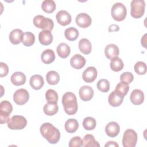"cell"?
<instances>
[{
    "instance_id": "6da1fadb",
    "label": "cell",
    "mask_w": 147,
    "mask_h": 147,
    "mask_svg": "<svg viewBox=\"0 0 147 147\" xmlns=\"http://www.w3.org/2000/svg\"><path fill=\"white\" fill-rule=\"evenodd\" d=\"M40 130L42 137L50 144H56L60 140V133L59 130L51 123L46 122L42 124Z\"/></svg>"
},
{
    "instance_id": "7a4b0ae2",
    "label": "cell",
    "mask_w": 147,
    "mask_h": 147,
    "mask_svg": "<svg viewBox=\"0 0 147 147\" xmlns=\"http://www.w3.org/2000/svg\"><path fill=\"white\" fill-rule=\"evenodd\" d=\"M62 103L67 114L74 115L77 112L78 105L76 97L72 92H67L63 95Z\"/></svg>"
},
{
    "instance_id": "3957f363",
    "label": "cell",
    "mask_w": 147,
    "mask_h": 147,
    "mask_svg": "<svg viewBox=\"0 0 147 147\" xmlns=\"http://www.w3.org/2000/svg\"><path fill=\"white\" fill-rule=\"evenodd\" d=\"M33 22L36 27L50 32L52 30L54 26L52 20L49 18H46L42 15H37L35 16L33 20Z\"/></svg>"
},
{
    "instance_id": "277c9868",
    "label": "cell",
    "mask_w": 147,
    "mask_h": 147,
    "mask_svg": "<svg viewBox=\"0 0 147 147\" xmlns=\"http://www.w3.org/2000/svg\"><path fill=\"white\" fill-rule=\"evenodd\" d=\"M111 16L114 20L117 21H121L125 20L126 14L127 10L125 6L120 2L115 3L111 10Z\"/></svg>"
},
{
    "instance_id": "5b68a950",
    "label": "cell",
    "mask_w": 147,
    "mask_h": 147,
    "mask_svg": "<svg viewBox=\"0 0 147 147\" xmlns=\"http://www.w3.org/2000/svg\"><path fill=\"white\" fill-rule=\"evenodd\" d=\"M130 14L134 18H141L144 14L145 3L144 0H133L130 3Z\"/></svg>"
},
{
    "instance_id": "8992f818",
    "label": "cell",
    "mask_w": 147,
    "mask_h": 147,
    "mask_svg": "<svg viewBox=\"0 0 147 147\" xmlns=\"http://www.w3.org/2000/svg\"><path fill=\"white\" fill-rule=\"evenodd\" d=\"M13 106L7 100H3L0 103V123L3 124L10 119V114L12 112Z\"/></svg>"
},
{
    "instance_id": "52a82bcc",
    "label": "cell",
    "mask_w": 147,
    "mask_h": 147,
    "mask_svg": "<svg viewBox=\"0 0 147 147\" xmlns=\"http://www.w3.org/2000/svg\"><path fill=\"white\" fill-rule=\"evenodd\" d=\"M137 141V134L133 129H127L123 133L122 145L124 147H134Z\"/></svg>"
},
{
    "instance_id": "ba28073f",
    "label": "cell",
    "mask_w": 147,
    "mask_h": 147,
    "mask_svg": "<svg viewBox=\"0 0 147 147\" xmlns=\"http://www.w3.org/2000/svg\"><path fill=\"white\" fill-rule=\"evenodd\" d=\"M7 123V127L11 130H21L26 126L27 121L23 116L13 115Z\"/></svg>"
},
{
    "instance_id": "9c48e42d",
    "label": "cell",
    "mask_w": 147,
    "mask_h": 147,
    "mask_svg": "<svg viewBox=\"0 0 147 147\" xmlns=\"http://www.w3.org/2000/svg\"><path fill=\"white\" fill-rule=\"evenodd\" d=\"M29 94L28 91L24 88L17 90L13 95L14 102L18 105L25 104L29 100Z\"/></svg>"
},
{
    "instance_id": "30bf717a",
    "label": "cell",
    "mask_w": 147,
    "mask_h": 147,
    "mask_svg": "<svg viewBox=\"0 0 147 147\" xmlns=\"http://www.w3.org/2000/svg\"><path fill=\"white\" fill-rule=\"evenodd\" d=\"M76 24L82 28L88 27L91 24V18L87 13H79L75 18Z\"/></svg>"
},
{
    "instance_id": "8fae6325",
    "label": "cell",
    "mask_w": 147,
    "mask_h": 147,
    "mask_svg": "<svg viewBox=\"0 0 147 147\" xmlns=\"http://www.w3.org/2000/svg\"><path fill=\"white\" fill-rule=\"evenodd\" d=\"M97 70L94 67H89L87 68L82 74L83 80L87 83L94 82L97 77Z\"/></svg>"
},
{
    "instance_id": "7c38bea8",
    "label": "cell",
    "mask_w": 147,
    "mask_h": 147,
    "mask_svg": "<svg viewBox=\"0 0 147 147\" xmlns=\"http://www.w3.org/2000/svg\"><path fill=\"white\" fill-rule=\"evenodd\" d=\"M79 96L83 101H88L91 100L94 95V90L89 86H83L79 89Z\"/></svg>"
},
{
    "instance_id": "4fadbf2b",
    "label": "cell",
    "mask_w": 147,
    "mask_h": 147,
    "mask_svg": "<svg viewBox=\"0 0 147 147\" xmlns=\"http://www.w3.org/2000/svg\"><path fill=\"white\" fill-rule=\"evenodd\" d=\"M56 18L57 22L62 26H66L71 22V16L66 10H60L58 11Z\"/></svg>"
},
{
    "instance_id": "5bb4252c",
    "label": "cell",
    "mask_w": 147,
    "mask_h": 147,
    "mask_svg": "<svg viewBox=\"0 0 147 147\" xmlns=\"http://www.w3.org/2000/svg\"><path fill=\"white\" fill-rule=\"evenodd\" d=\"M86 59L79 54H75L70 60L71 65L75 69H80L86 64Z\"/></svg>"
},
{
    "instance_id": "9a60e30c",
    "label": "cell",
    "mask_w": 147,
    "mask_h": 147,
    "mask_svg": "<svg viewBox=\"0 0 147 147\" xmlns=\"http://www.w3.org/2000/svg\"><path fill=\"white\" fill-rule=\"evenodd\" d=\"M131 102L134 105H140L144 100V94L141 90L135 89L132 91L130 96Z\"/></svg>"
},
{
    "instance_id": "2e32d148",
    "label": "cell",
    "mask_w": 147,
    "mask_h": 147,
    "mask_svg": "<svg viewBox=\"0 0 147 147\" xmlns=\"http://www.w3.org/2000/svg\"><path fill=\"white\" fill-rule=\"evenodd\" d=\"M119 125L114 121L108 123L105 127V132L106 134L110 137H116L119 134Z\"/></svg>"
},
{
    "instance_id": "e0dca14e",
    "label": "cell",
    "mask_w": 147,
    "mask_h": 147,
    "mask_svg": "<svg viewBox=\"0 0 147 147\" xmlns=\"http://www.w3.org/2000/svg\"><path fill=\"white\" fill-rule=\"evenodd\" d=\"M119 53V51L118 47L114 44L107 45L105 49V54L106 57L110 60L117 57Z\"/></svg>"
},
{
    "instance_id": "ac0fdd59",
    "label": "cell",
    "mask_w": 147,
    "mask_h": 147,
    "mask_svg": "<svg viewBox=\"0 0 147 147\" xmlns=\"http://www.w3.org/2000/svg\"><path fill=\"white\" fill-rule=\"evenodd\" d=\"M124 97L117 94L115 90L112 91L109 96L108 101L110 106L113 107H118L123 102Z\"/></svg>"
},
{
    "instance_id": "d6986e66",
    "label": "cell",
    "mask_w": 147,
    "mask_h": 147,
    "mask_svg": "<svg viewBox=\"0 0 147 147\" xmlns=\"http://www.w3.org/2000/svg\"><path fill=\"white\" fill-rule=\"evenodd\" d=\"M29 83L32 88L38 90L43 87L44 81L43 78L40 75H34L30 77Z\"/></svg>"
},
{
    "instance_id": "ffe728a7",
    "label": "cell",
    "mask_w": 147,
    "mask_h": 147,
    "mask_svg": "<svg viewBox=\"0 0 147 147\" xmlns=\"http://www.w3.org/2000/svg\"><path fill=\"white\" fill-rule=\"evenodd\" d=\"M38 40L40 42L44 45H48L53 41V36L49 30H43L38 34Z\"/></svg>"
},
{
    "instance_id": "44dd1931",
    "label": "cell",
    "mask_w": 147,
    "mask_h": 147,
    "mask_svg": "<svg viewBox=\"0 0 147 147\" xmlns=\"http://www.w3.org/2000/svg\"><path fill=\"white\" fill-rule=\"evenodd\" d=\"M11 83L15 86H21L26 82V76L21 72H16L13 73L10 78Z\"/></svg>"
},
{
    "instance_id": "7402d4cb",
    "label": "cell",
    "mask_w": 147,
    "mask_h": 147,
    "mask_svg": "<svg viewBox=\"0 0 147 147\" xmlns=\"http://www.w3.org/2000/svg\"><path fill=\"white\" fill-rule=\"evenodd\" d=\"M23 32L20 29H15L13 30L9 34L10 41L14 45H17L22 42Z\"/></svg>"
},
{
    "instance_id": "603a6c76",
    "label": "cell",
    "mask_w": 147,
    "mask_h": 147,
    "mask_svg": "<svg viewBox=\"0 0 147 147\" xmlns=\"http://www.w3.org/2000/svg\"><path fill=\"white\" fill-rule=\"evenodd\" d=\"M84 147H99L100 145L98 141H96L92 134H86L84 136L82 140V145Z\"/></svg>"
},
{
    "instance_id": "cb8c5ba5",
    "label": "cell",
    "mask_w": 147,
    "mask_h": 147,
    "mask_svg": "<svg viewBox=\"0 0 147 147\" xmlns=\"http://www.w3.org/2000/svg\"><path fill=\"white\" fill-rule=\"evenodd\" d=\"M42 61L47 64L52 63L55 60V55L52 49H48L42 52L41 55Z\"/></svg>"
},
{
    "instance_id": "d4e9b609",
    "label": "cell",
    "mask_w": 147,
    "mask_h": 147,
    "mask_svg": "<svg viewBox=\"0 0 147 147\" xmlns=\"http://www.w3.org/2000/svg\"><path fill=\"white\" fill-rule=\"evenodd\" d=\"M79 48L82 53L85 55L90 53L92 49L91 42L87 38H82L79 42Z\"/></svg>"
},
{
    "instance_id": "484cf974",
    "label": "cell",
    "mask_w": 147,
    "mask_h": 147,
    "mask_svg": "<svg viewBox=\"0 0 147 147\" xmlns=\"http://www.w3.org/2000/svg\"><path fill=\"white\" fill-rule=\"evenodd\" d=\"M57 53L59 57L61 58H67L71 52L70 47L65 43L61 42L57 47Z\"/></svg>"
},
{
    "instance_id": "4316f807",
    "label": "cell",
    "mask_w": 147,
    "mask_h": 147,
    "mask_svg": "<svg viewBox=\"0 0 147 147\" xmlns=\"http://www.w3.org/2000/svg\"><path fill=\"white\" fill-rule=\"evenodd\" d=\"M79 127V123L78 121L74 118L68 119L65 123L64 127L66 131L69 133H73L75 132Z\"/></svg>"
},
{
    "instance_id": "83f0119b",
    "label": "cell",
    "mask_w": 147,
    "mask_h": 147,
    "mask_svg": "<svg viewBox=\"0 0 147 147\" xmlns=\"http://www.w3.org/2000/svg\"><path fill=\"white\" fill-rule=\"evenodd\" d=\"M43 110L46 115L51 116L57 113L59 110V107L57 103H51L47 102L44 106Z\"/></svg>"
},
{
    "instance_id": "f1b7e54d",
    "label": "cell",
    "mask_w": 147,
    "mask_h": 147,
    "mask_svg": "<svg viewBox=\"0 0 147 147\" xmlns=\"http://www.w3.org/2000/svg\"><path fill=\"white\" fill-rule=\"evenodd\" d=\"M35 41V36L33 33L30 32H26L23 33L22 42L26 47L32 46Z\"/></svg>"
},
{
    "instance_id": "f546056e",
    "label": "cell",
    "mask_w": 147,
    "mask_h": 147,
    "mask_svg": "<svg viewBox=\"0 0 147 147\" xmlns=\"http://www.w3.org/2000/svg\"><path fill=\"white\" fill-rule=\"evenodd\" d=\"M46 80L49 84L55 85L59 83L60 80V76L56 71H51L47 74Z\"/></svg>"
},
{
    "instance_id": "4dcf8cb0",
    "label": "cell",
    "mask_w": 147,
    "mask_h": 147,
    "mask_svg": "<svg viewBox=\"0 0 147 147\" xmlns=\"http://www.w3.org/2000/svg\"><path fill=\"white\" fill-rule=\"evenodd\" d=\"M42 10L47 13H51L56 9V3L53 0H45L41 4Z\"/></svg>"
},
{
    "instance_id": "1f68e13d",
    "label": "cell",
    "mask_w": 147,
    "mask_h": 147,
    "mask_svg": "<svg viewBox=\"0 0 147 147\" xmlns=\"http://www.w3.org/2000/svg\"><path fill=\"white\" fill-rule=\"evenodd\" d=\"M64 35L68 40L75 41L78 37L79 32L75 28L70 27L65 29Z\"/></svg>"
},
{
    "instance_id": "d6a6232c",
    "label": "cell",
    "mask_w": 147,
    "mask_h": 147,
    "mask_svg": "<svg viewBox=\"0 0 147 147\" xmlns=\"http://www.w3.org/2000/svg\"><path fill=\"white\" fill-rule=\"evenodd\" d=\"M110 65L111 69L113 71L118 72L123 69V63L121 59L117 57L111 59Z\"/></svg>"
},
{
    "instance_id": "836d02e7",
    "label": "cell",
    "mask_w": 147,
    "mask_h": 147,
    "mask_svg": "<svg viewBox=\"0 0 147 147\" xmlns=\"http://www.w3.org/2000/svg\"><path fill=\"white\" fill-rule=\"evenodd\" d=\"M83 126L87 130H91L95 129L96 124V120L95 118L91 117H86L83 121Z\"/></svg>"
},
{
    "instance_id": "e575fe53",
    "label": "cell",
    "mask_w": 147,
    "mask_h": 147,
    "mask_svg": "<svg viewBox=\"0 0 147 147\" xmlns=\"http://www.w3.org/2000/svg\"><path fill=\"white\" fill-rule=\"evenodd\" d=\"M45 98L49 103H57L58 101V94L54 90L49 89L46 91Z\"/></svg>"
},
{
    "instance_id": "d590c367",
    "label": "cell",
    "mask_w": 147,
    "mask_h": 147,
    "mask_svg": "<svg viewBox=\"0 0 147 147\" xmlns=\"http://www.w3.org/2000/svg\"><path fill=\"white\" fill-rule=\"evenodd\" d=\"M129 90V86L128 84L123 83L122 82H120L116 86L115 88V92L118 94L119 95L125 96L127 94Z\"/></svg>"
},
{
    "instance_id": "8d00e7d4",
    "label": "cell",
    "mask_w": 147,
    "mask_h": 147,
    "mask_svg": "<svg viewBox=\"0 0 147 147\" xmlns=\"http://www.w3.org/2000/svg\"><path fill=\"white\" fill-rule=\"evenodd\" d=\"M98 89L102 92H107L110 89V83L105 79H100L96 84Z\"/></svg>"
},
{
    "instance_id": "74e56055",
    "label": "cell",
    "mask_w": 147,
    "mask_h": 147,
    "mask_svg": "<svg viewBox=\"0 0 147 147\" xmlns=\"http://www.w3.org/2000/svg\"><path fill=\"white\" fill-rule=\"evenodd\" d=\"M135 72L138 75H144L146 72V65L143 61H138L134 67Z\"/></svg>"
},
{
    "instance_id": "f35d334b",
    "label": "cell",
    "mask_w": 147,
    "mask_h": 147,
    "mask_svg": "<svg viewBox=\"0 0 147 147\" xmlns=\"http://www.w3.org/2000/svg\"><path fill=\"white\" fill-rule=\"evenodd\" d=\"M134 79L133 75L130 72H125L122 73L120 76L121 82L129 84Z\"/></svg>"
},
{
    "instance_id": "ab89813d",
    "label": "cell",
    "mask_w": 147,
    "mask_h": 147,
    "mask_svg": "<svg viewBox=\"0 0 147 147\" xmlns=\"http://www.w3.org/2000/svg\"><path fill=\"white\" fill-rule=\"evenodd\" d=\"M82 145V140L79 136H76L72 138L69 142L70 147H80Z\"/></svg>"
},
{
    "instance_id": "60d3db41",
    "label": "cell",
    "mask_w": 147,
    "mask_h": 147,
    "mask_svg": "<svg viewBox=\"0 0 147 147\" xmlns=\"http://www.w3.org/2000/svg\"><path fill=\"white\" fill-rule=\"evenodd\" d=\"M9 72V68L6 64L3 62L0 63V77L2 78L7 75Z\"/></svg>"
},
{
    "instance_id": "b9f144b4",
    "label": "cell",
    "mask_w": 147,
    "mask_h": 147,
    "mask_svg": "<svg viewBox=\"0 0 147 147\" xmlns=\"http://www.w3.org/2000/svg\"><path fill=\"white\" fill-rule=\"evenodd\" d=\"M119 28L118 26V25H116V24H112L111 25L109 26V32H117L118 30H119Z\"/></svg>"
},
{
    "instance_id": "7bdbcfd3",
    "label": "cell",
    "mask_w": 147,
    "mask_h": 147,
    "mask_svg": "<svg viewBox=\"0 0 147 147\" xmlns=\"http://www.w3.org/2000/svg\"><path fill=\"white\" fill-rule=\"evenodd\" d=\"M105 146H117L118 147V144L116 142H114V141H108L105 145Z\"/></svg>"
}]
</instances>
